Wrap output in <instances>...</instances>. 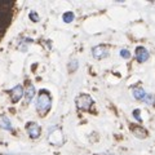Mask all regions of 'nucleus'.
Returning <instances> with one entry per match:
<instances>
[{
    "mask_svg": "<svg viewBox=\"0 0 155 155\" xmlns=\"http://www.w3.org/2000/svg\"><path fill=\"white\" fill-rule=\"evenodd\" d=\"M28 17H30V19H31L32 22H38V21H39V16L36 14V12H31Z\"/></svg>",
    "mask_w": 155,
    "mask_h": 155,
    "instance_id": "f3484780",
    "label": "nucleus"
},
{
    "mask_svg": "<svg viewBox=\"0 0 155 155\" xmlns=\"http://www.w3.org/2000/svg\"><path fill=\"white\" fill-rule=\"evenodd\" d=\"M78 66H79V62H78V60H71V62L69 64V71H70V72L76 71Z\"/></svg>",
    "mask_w": 155,
    "mask_h": 155,
    "instance_id": "4468645a",
    "label": "nucleus"
},
{
    "mask_svg": "<svg viewBox=\"0 0 155 155\" xmlns=\"http://www.w3.org/2000/svg\"><path fill=\"white\" fill-rule=\"evenodd\" d=\"M143 102H146L147 105H154L155 104V96L151 93H147L146 97H145V100H143Z\"/></svg>",
    "mask_w": 155,
    "mask_h": 155,
    "instance_id": "ddd939ff",
    "label": "nucleus"
},
{
    "mask_svg": "<svg viewBox=\"0 0 155 155\" xmlns=\"http://www.w3.org/2000/svg\"><path fill=\"white\" fill-rule=\"evenodd\" d=\"M132 129V133L136 136L137 138H146L147 136H149V133H147V130L145 129L143 127H141V125H134V127H132L130 128Z\"/></svg>",
    "mask_w": 155,
    "mask_h": 155,
    "instance_id": "1a4fd4ad",
    "label": "nucleus"
},
{
    "mask_svg": "<svg viewBox=\"0 0 155 155\" xmlns=\"http://www.w3.org/2000/svg\"><path fill=\"white\" fill-rule=\"evenodd\" d=\"M75 104L78 106V109H80V110H83V111H89L91 107L93 106L94 101H93V98H92L89 94L83 93V94L78 96L76 98H75Z\"/></svg>",
    "mask_w": 155,
    "mask_h": 155,
    "instance_id": "f03ea898",
    "label": "nucleus"
},
{
    "mask_svg": "<svg viewBox=\"0 0 155 155\" xmlns=\"http://www.w3.org/2000/svg\"><path fill=\"white\" fill-rule=\"evenodd\" d=\"M26 130H27L28 136H30L32 140H35V138H38L39 136H40L41 128H40V125H39L38 123H35V122H30V123H27V124H26Z\"/></svg>",
    "mask_w": 155,
    "mask_h": 155,
    "instance_id": "423d86ee",
    "label": "nucleus"
},
{
    "mask_svg": "<svg viewBox=\"0 0 155 155\" xmlns=\"http://www.w3.org/2000/svg\"><path fill=\"white\" fill-rule=\"evenodd\" d=\"M0 128H2V129H5V130H9V132H12V130H13L12 123H11V120L8 119V116L0 115Z\"/></svg>",
    "mask_w": 155,
    "mask_h": 155,
    "instance_id": "9d476101",
    "label": "nucleus"
},
{
    "mask_svg": "<svg viewBox=\"0 0 155 155\" xmlns=\"http://www.w3.org/2000/svg\"><path fill=\"white\" fill-rule=\"evenodd\" d=\"M132 93H133V97L136 100L138 101H143L145 97H146V92H145L143 88H141V87H134V88L132 89Z\"/></svg>",
    "mask_w": 155,
    "mask_h": 155,
    "instance_id": "9b49d317",
    "label": "nucleus"
},
{
    "mask_svg": "<svg viewBox=\"0 0 155 155\" xmlns=\"http://www.w3.org/2000/svg\"><path fill=\"white\" fill-rule=\"evenodd\" d=\"M52 105V97L49 94V92L47 91H40V93L38 96L36 100V110L41 116H44L48 111L51 110Z\"/></svg>",
    "mask_w": 155,
    "mask_h": 155,
    "instance_id": "f257e3e1",
    "label": "nucleus"
},
{
    "mask_svg": "<svg viewBox=\"0 0 155 155\" xmlns=\"http://www.w3.org/2000/svg\"><path fill=\"white\" fill-rule=\"evenodd\" d=\"M36 94V91H35V87H34L32 83L28 81L27 85H26V91H25V98H26V104H30L32 98L35 97Z\"/></svg>",
    "mask_w": 155,
    "mask_h": 155,
    "instance_id": "6e6552de",
    "label": "nucleus"
},
{
    "mask_svg": "<svg viewBox=\"0 0 155 155\" xmlns=\"http://www.w3.org/2000/svg\"><path fill=\"white\" fill-rule=\"evenodd\" d=\"M92 56L96 60H104L109 56V49L106 45H96L92 48Z\"/></svg>",
    "mask_w": 155,
    "mask_h": 155,
    "instance_id": "20e7f679",
    "label": "nucleus"
},
{
    "mask_svg": "<svg viewBox=\"0 0 155 155\" xmlns=\"http://www.w3.org/2000/svg\"><path fill=\"white\" fill-rule=\"evenodd\" d=\"M149 57H150V53H149V51L145 47L140 45V47L136 48V60H137L140 64L146 62L149 60Z\"/></svg>",
    "mask_w": 155,
    "mask_h": 155,
    "instance_id": "0eeeda50",
    "label": "nucleus"
},
{
    "mask_svg": "<svg viewBox=\"0 0 155 155\" xmlns=\"http://www.w3.org/2000/svg\"><path fill=\"white\" fill-rule=\"evenodd\" d=\"M74 18H75L74 12H65L64 16H62V19H64V22H66V23L72 22L74 21Z\"/></svg>",
    "mask_w": 155,
    "mask_h": 155,
    "instance_id": "f8f14e48",
    "label": "nucleus"
},
{
    "mask_svg": "<svg viewBox=\"0 0 155 155\" xmlns=\"http://www.w3.org/2000/svg\"><path fill=\"white\" fill-rule=\"evenodd\" d=\"M9 96H11V100H12L13 104L18 102V101L21 100L23 96H25V91H23V87H22L21 84L13 87V88L9 91Z\"/></svg>",
    "mask_w": 155,
    "mask_h": 155,
    "instance_id": "39448f33",
    "label": "nucleus"
},
{
    "mask_svg": "<svg viewBox=\"0 0 155 155\" xmlns=\"http://www.w3.org/2000/svg\"><path fill=\"white\" fill-rule=\"evenodd\" d=\"M48 141H49L51 145L53 146H60V145L64 143V133L60 128H53L49 134H48Z\"/></svg>",
    "mask_w": 155,
    "mask_h": 155,
    "instance_id": "7ed1b4c3",
    "label": "nucleus"
},
{
    "mask_svg": "<svg viewBox=\"0 0 155 155\" xmlns=\"http://www.w3.org/2000/svg\"><path fill=\"white\" fill-rule=\"evenodd\" d=\"M120 57L125 58V60H128V58H130V52L128 49H122L120 51Z\"/></svg>",
    "mask_w": 155,
    "mask_h": 155,
    "instance_id": "2eb2a0df",
    "label": "nucleus"
},
{
    "mask_svg": "<svg viewBox=\"0 0 155 155\" xmlns=\"http://www.w3.org/2000/svg\"><path fill=\"white\" fill-rule=\"evenodd\" d=\"M133 118L136 119V120H138L140 123L142 122V118L140 116V110L138 109H136V110H133Z\"/></svg>",
    "mask_w": 155,
    "mask_h": 155,
    "instance_id": "dca6fc26",
    "label": "nucleus"
}]
</instances>
